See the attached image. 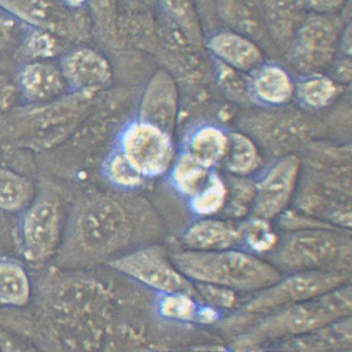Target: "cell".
Returning <instances> with one entry per match:
<instances>
[{
    "instance_id": "obj_19",
    "label": "cell",
    "mask_w": 352,
    "mask_h": 352,
    "mask_svg": "<svg viewBox=\"0 0 352 352\" xmlns=\"http://www.w3.org/2000/svg\"><path fill=\"white\" fill-rule=\"evenodd\" d=\"M285 350L325 351L346 350L351 346V320L347 317L283 344Z\"/></svg>"
},
{
    "instance_id": "obj_35",
    "label": "cell",
    "mask_w": 352,
    "mask_h": 352,
    "mask_svg": "<svg viewBox=\"0 0 352 352\" xmlns=\"http://www.w3.org/2000/svg\"><path fill=\"white\" fill-rule=\"evenodd\" d=\"M194 3L199 14L204 34H210L216 31L218 23L214 10V0H194Z\"/></svg>"
},
{
    "instance_id": "obj_10",
    "label": "cell",
    "mask_w": 352,
    "mask_h": 352,
    "mask_svg": "<svg viewBox=\"0 0 352 352\" xmlns=\"http://www.w3.org/2000/svg\"><path fill=\"white\" fill-rule=\"evenodd\" d=\"M300 164L297 157L279 160L257 187L254 214L270 220L284 210L293 196Z\"/></svg>"
},
{
    "instance_id": "obj_23",
    "label": "cell",
    "mask_w": 352,
    "mask_h": 352,
    "mask_svg": "<svg viewBox=\"0 0 352 352\" xmlns=\"http://www.w3.org/2000/svg\"><path fill=\"white\" fill-rule=\"evenodd\" d=\"M30 295L27 273L14 262L0 261V302L10 306L25 305Z\"/></svg>"
},
{
    "instance_id": "obj_26",
    "label": "cell",
    "mask_w": 352,
    "mask_h": 352,
    "mask_svg": "<svg viewBox=\"0 0 352 352\" xmlns=\"http://www.w3.org/2000/svg\"><path fill=\"white\" fill-rule=\"evenodd\" d=\"M31 194L30 182L17 173L0 168V209L18 210L25 206Z\"/></svg>"
},
{
    "instance_id": "obj_16",
    "label": "cell",
    "mask_w": 352,
    "mask_h": 352,
    "mask_svg": "<svg viewBox=\"0 0 352 352\" xmlns=\"http://www.w3.org/2000/svg\"><path fill=\"white\" fill-rule=\"evenodd\" d=\"M177 98V88L172 76L162 70L156 72L144 93L142 112L147 117L144 121L164 129L165 124L171 122Z\"/></svg>"
},
{
    "instance_id": "obj_28",
    "label": "cell",
    "mask_w": 352,
    "mask_h": 352,
    "mask_svg": "<svg viewBox=\"0 0 352 352\" xmlns=\"http://www.w3.org/2000/svg\"><path fill=\"white\" fill-rule=\"evenodd\" d=\"M226 196L228 189L224 182L217 174H210L199 191L192 197L191 208L197 215H213L223 208Z\"/></svg>"
},
{
    "instance_id": "obj_6",
    "label": "cell",
    "mask_w": 352,
    "mask_h": 352,
    "mask_svg": "<svg viewBox=\"0 0 352 352\" xmlns=\"http://www.w3.org/2000/svg\"><path fill=\"white\" fill-rule=\"evenodd\" d=\"M346 23L340 14L307 12L287 50L289 58L305 74L318 72L333 63Z\"/></svg>"
},
{
    "instance_id": "obj_38",
    "label": "cell",
    "mask_w": 352,
    "mask_h": 352,
    "mask_svg": "<svg viewBox=\"0 0 352 352\" xmlns=\"http://www.w3.org/2000/svg\"><path fill=\"white\" fill-rule=\"evenodd\" d=\"M335 78L333 79L338 83H346L350 82L351 76V63L349 58L338 60L335 67Z\"/></svg>"
},
{
    "instance_id": "obj_32",
    "label": "cell",
    "mask_w": 352,
    "mask_h": 352,
    "mask_svg": "<svg viewBox=\"0 0 352 352\" xmlns=\"http://www.w3.org/2000/svg\"><path fill=\"white\" fill-rule=\"evenodd\" d=\"M113 182L122 188H135L142 182V175L129 163L123 155H117L109 166Z\"/></svg>"
},
{
    "instance_id": "obj_11",
    "label": "cell",
    "mask_w": 352,
    "mask_h": 352,
    "mask_svg": "<svg viewBox=\"0 0 352 352\" xmlns=\"http://www.w3.org/2000/svg\"><path fill=\"white\" fill-rule=\"evenodd\" d=\"M60 68L67 86L79 91H99L107 87L113 78L108 59L89 47L76 48L69 52Z\"/></svg>"
},
{
    "instance_id": "obj_30",
    "label": "cell",
    "mask_w": 352,
    "mask_h": 352,
    "mask_svg": "<svg viewBox=\"0 0 352 352\" xmlns=\"http://www.w3.org/2000/svg\"><path fill=\"white\" fill-rule=\"evenodd\" d=\"M199 309L192 295L183 293L164 294L159 305L163 317L179 321H197Z\"/></svg>"
},
{
    "instance_id": "obj_27",
    "label": "cell",
    "mask_w": 352,
    "mask_h": 352,
    "mask_svg": "<svg viewBox=\"0 0 352 352\" xmlns=\"http://www.w3.org/2000/svg\"><path fill=\"white\" fill-rule=\"evenodd\" d=\"M63 41L65 40L50 32L26 25L23 30V54L32 60L52 58L60 54Z\"/></svg>"
},
{
    "instance_id": "obj_9",
    "label": "cell",
    "mask_w": 352,
    "mask_h": 352,
    "mask_svg": "<svg viewBox=\"0 0 352 352\" xmlns=\"http://www.w3.org/2000/svg\"><path fill=\"white\" fill-rule=\"evenodd\" d=\"M21 240L28 261L42 262L56 252L60 240L58 202L43 198L28 210L22 222Z\"/></svg>"
},
{
    "instance_id": "obj_34",
    "label": "cell",
    "mask_w": 352,
    "mask_h": 352,
    "mask_svg": "<svg viewBox=\"0 0 352 352\" xmlns=\"http://www.w3.org/2000/svg\"><path fill=\"white\" fill-rule=\"evenodd\" d=\"M24 25L0 8V50L10 45Z\"/></svg>"
},
{
    "instance_id": "obj_31",
    "label": "cell",
    "mask_w": 352,
    "mask_h": 352,
    "mask_svg": "<svg viewBox=\"0 0 352 352\" xmlns=\"http://www.w3.org/2000/svg\"><path fill=\"white\" fill-rule=\"evenodd\" d=\"M194 288L196 294L213 307L228 309L236 305V293L228 287L197 282Z\"/></svg>"
},
{
    "instance_id": "obj_25",
    "label": "cell",
    "mask_w": 352,
    "mask_h": 352,
    "mask_svg": "<svg viewBox=\"0 0 352 352\" xmlns=\"http://www.w3.org/2000/svg\"><path fill=\"white\" fill-rule=\"evenodd\" d=\"M208 168L191 153H184L174 165L172 174L173 183L181 192L192 197L208 179Z\"/></svg>"
},
{
    "instance_id": "obj_1",
    "label": "cell",
    "mask_w": 352,
    "mask_h": 352,
    "mask_svg": "<svg viewBox=\"0 0 352 352\" xmlns=\"http://www.w3.org/2000/svg\"><path fill=\"white\" fill-rule=\"evenodd\" d=\"M351 310V287L346 284L258 318L233 345L236 350H252L278 340L296 338L350 317Z\"/></svg>"
},
{
    "instance_id": "obj_15",
    "label": "cell",
    "mask_w": 352,
    "mask_h": 352,
    "mask_svg": "<svg viewBox=\"0 0 352 352\" xmlns=\"http://www.w3.org/2000/svg\"><path fill=\"white\" fill-rule=\"evenodd\" d=\"M307 14L298 0H264L269 39L281 50H288Z\"/></svg>"
},
{
    "instance_id": "obj_17",
    "label": "cell",
    "mask_w": 352,
    "mask_h": 352,
    "mask_svg": "<svg viewBox=\"0 0 352 352\" xmlns=\"http://www.w3.org/2000/svg\"><path fill=\"white\" fill-rule=\"evenodd\" d=\"M18 83L24 95L38 100L54 98L67 85L60 68L47 60H32L24 65L19 72Z\"/></svg>"
},
{
    "instance_id": "obj_39",
    "label": "cell",
    "mask_w": 352,
    "mask_h": 352,
    "mask_svg": "<svg viewBox=\"0 0 352 352\" xmlns=\"http://www.w3.org/2000/svg\"><path fill=\"white\" fill-rule=\"evenodd\" d=\"M219 318L218 311L212 306L200 307L197 316V321L204 324H210Z\"/></svg>"
},
{
    "instance_id": "obj_18",
    "label": "cell",
    "mask_w": 352,
    "mask_h": 352,
    "mask_svg": "<svg viewBox=\"0 0 352 352\" xmlns=\"http://www.w3.org/2000/svg\"><path fill=\"white\" fill-rule=\"evenodd\" d=\"M240 228L228 222L206 219L197 222L184 234L183 241L190 250L217 252L230 250L242 241Z\"/></svg>"
},
{
    "instance_id": "obj_4",
    "label": "cell",
    "mask_w": 352,
    "mask_h": 352,
    "mask_svg": "<svg viewBox=\"0 0 352 352\" xmlns=\"http://www.w3.org/2000/svg\"><path fill=\"white\" fill-rule=\"evenodd\" d=\"M273 252V265L291 273L351 269V239L337 229L296 230Z\"/></svg>"
},
{
    "instance_id": "obj_22",
    "label": "cell",
    "mask_w": 352,
    "mask_h": 352,
    "mask_svg": "<svg viewBox=\"0 0 352 352\" xmlns=\"http://www.w3.org/2000/svg\"><path fill=\"white\" fill-rule=\"evenodd\" d=\"M228 146V137L221 129L202 127L194 133L190 141V153L204 164L212 167L224 159Z\"/></svg>"
},
{
    "instance_id": "obj_21",
    "label": "cell",
    "mask_w": 352,
    "mask_h": 352,
    "mask_svg": "<svg viewBox=\"0 0 352 352\" xmlns=\"http://www.w3.org/2000/svg\"><path fill=\"white\" fill-rule=\"evenodd\" d=\"M339 89V83L331 76L311 72L295 82L294 95L305 107L321 109L333 102Z\"/></svg>"
},
{
    "instance_id": "obj_24",
    "label": "cell",
    "mask_w": 352,
    "mask_h": 352,
    "mask_svg": "<svg viewBox=\"0 0 352 352\" xmlns=\"http://www.w3.org/2000/svg\"><path fill=\"white\" fill-rule=\"evenodd\" d=\"M225 159L230 172L245 176L256 170L258 165V153L253 141L241 133L228 137V146Z\"/></svg>"
},
{
    "instance_id": "obj_36",
    "label": "cell",
    "mask_w": 352,
    "mask_h": 352,
    "mask_svg": "<svg viewBox=\"0 0 352 352\" xmlns=\"http://www.w3.org/2000/svg\"><path fill=\"white\" fill-rule=\"evenodd\" d=\"M307 12L319 14H338L348 0H298Z\"/></svg>"
},
{
    "instance_id": "obj_33",
    "label": "cell",
    "mask_w": 352,
    "mask_h": 352,
    "mask_svg": "<svg viewBox=\"0 0 352 352\" xmlns=\"http://www.w3.org/2000/svg\"><path fill=\"white\" fill-rule=\"evenodd\" d=\"M257 187L252 182L239 180L234 188L233 210L236 217L244 216L250 202L256 199Z\"/></svg>"
},
{
    "instance_id": "obj_14",
    "label": "cell",
    "mask_w": 352,
    "mask_h": 352,
    "mask_svg": "<svg viewBox=\"0 0 352 352\" xmlns=\"http://www.w3.org/2000/svg\"><path fill=\"white\" fill-rule=\"evenodd\" d=\"M248 91L258 102L278 107L294 96L295 82L288 72L277 63L263 62L246 76Z\"/></svg>"
},
{
    "instance_id": "obj_29",
    "label": "cell",
    "mask_w": 352,
    "mask_h": 352,
    "mask_svg": "<svg viewBox=\"0 0 352 352\" xmlns=\"http://www.w3.org/2000/svg\"><path fill=\"white\" fill-rule=\"evenodd\" d=\"M240 230L242 240L254 252L269 253L273 252L278 246V234L268 220L256 217L243 224Z\"/></svg>"
},
{
    "instance_id": "obj_40",
    "label": "cell",
    "mask_w": 352,
    "mask_h": 352,
    "mask_svg": "<svg viewBox=\"0 0 352 352\" xmlns=\"http://www.w3.org/2000/svg\"><path fill=\"white\" fill-rule=\"evenodd\" d=\"M63 6L72 10L86 9L89 0H58Z\"/></svg>"
},
{
    "instance_id": "obj_13",
    "label": "cell",
    "mask_w": 352,
    "mask_h": 352,
    "mask_svg": "<svg viewBox=\"0 0 352 352\" xmlns=\"http://www.w3.org/2000/svg\"><path fill=\"white\" fill-rule=\"evenodd\" d=\"M218 23L258 43L269 39L264 18V0H214Z\"/></svg>"
},
{
    "instance_id": "obj_3",
    "label": "cell",
    "mask_w": 352,
    "mask_h": 352,
    "mask_svg": "<svg viewBox=\"0 0 352 352\" xmlns=\"http://www.w3.org/2000/svg\"><path fill=\"white\" fill-rule=\"evenodd\" d=\"M350 270H311L292 273L260 291L228 321L234 329L245 325L286 307L296 305L330 292L350 281Z\"/></svg>"
},
{
    "instance_id": "obj_5",
    "label": "cell",
    "mask_w": 352,
    "mask_h": 352,
    "mask_svg": "<svg viewBox=\"0 0 352 352\" xmlns=\"http://www.w3.org/2000/svg\"><path fill=\"white\" fill-rule=\"evenodd\" d=\"M0 8L20 23L50 32L65 41L82 43L92 35L87 8L72 10L58 0H0Z\"/></svg>"
},
{
    "instance_id": "obj_12",
    "label": "cell",
    "mask_w": 352,
    "mask_h": 352,
    "mask_svg": "<svg viewBox=\"0 0 352 352\" xmlns=\"http://www.w3.org/2000/svg\"><path fill=\"white\" fill-rule=\"evenodd\" d=\"M206 46L213 58L234 70L249 74L264 62V54L258 43L229 30L209 34Z\"/></svg>"
},
{
    "instance_id": "obj_8",
    "label": "cell",
    "mask_w": 352,
    "mask_h": 352,
    "mask_svg": "<svg viewBox=\"0 0 352 352\" xmlns=\"http://www.w3.org/2000/svg\"><path fill=\"white\" fill-rule=\"evenodd\" d=\"M121 144L125 159L143 177L160 176L171 164V140L164 129L155 124L141 121L129 125Z\"/></svg>"
},
{
    "instance_id": "obj_20",
    "label": "cell",
    "mask_w": 352,
    "mask_h": 352,
    "mask_svg": "<svg viewBox=\"0 0 352 352\" xmlns=\"http://www.w3.org/2000/svg\"><path fill=\"white\" fill-rule=\"evenodd\" d=\"M161 17L179 28L194 45L204 43V31L194 0H157Z\"/></svg>"
},
{
    "instance_id": "obj_2",
    "label": "cell",
    "mask_w": 352,
    "mask_h": 352,
    "mask_svg": "<svg viewBox=\"0 0 352 352\" xmlns=\"http://www.w3.org/2000/svg\"><path fill=\"white\" fill-rule=\"evenodd\" d=\"M173 265L188 278L234 290L261 291L280 280V270L252 254L232 249L190 250L174 254Z\"/></svg>"
},
{
    "instance_id": "obj_37",
    "label": "cell",
    "mask_w": 352,
    "mask_h": 352,
    "mask_svg": "<svg viewBox=\"0 0 352 352\" xmlns=\"http://www.w3.org/2000/svg\"><path fill=\"white\" fill-rule=\"evenodd\" d=\"M120 10L124 13H157V0H117Z\"/></svg>"
},
{
    "instance_id": "obj_7",
    "label": "cell",
    "mask_w": 352,
    "mask_h": 352,
    "mask_svg": "<svg viewBox=\"0 0 352 352\" xmlns=\"http://www.w3.org/2000/svg\"><path fill=\"white\" fill-rule=\"evenodd\" d=\"M112 268L164 294H196L195 288L157 248L138 250L111 263Z\"/></svg>"
}]
</instances>
